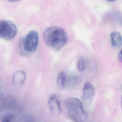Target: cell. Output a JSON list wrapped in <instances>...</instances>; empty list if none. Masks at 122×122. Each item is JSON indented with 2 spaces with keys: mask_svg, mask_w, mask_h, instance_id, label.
Here are the masks:
<instances>
[{
  "mask_svg": "<svg viewBox=\"0 0 122 122\" xmlns=\"http://www.w3.org/2000/svg\"><path fill=\"white\" fill-rule=\"evenodd\" d=\"M43 38L48 46L55 50H59L66 43L67 36L64 29L57 26H51L44 31Z\"/></svg>",
  "mask_w": 122,
  "mask_h": 122,
  "instance_id": "6da1fadb",
  "label": "cell"
},
{
  "mask_svg": "<svg viewBox=\"0 0 122 122\" xmlns=\"http://www.w3.org/2000/svg\"><path fill=\"white\" fill-rule=\"evenodd\" d=\"M64 105L69 116L75 122H85L87 114L83 103L78 98L71 97L65 100Z\"/></svg>",
  "mask_w": 122,
  "mask_h": 122,
  "instance_id": "7a4b0ae2",
  "label": "cell"
},
{
  "mask_svg": "<svg viewBox=\"0 0 122 122\" xmlns=\"http://www.w3.org/2000/svg\"><path fill=\"white\" fill-rule=\"evenodd\" d=\"M39 42V35L36 31L32 30L28 34L25 38L19 41L20 51L22 55L34 53L37 50Z\"/></svg>",
  "mask_w": 122,
  "mask_h": 122,
  "instance_id": "3957f363",
  "label": "cell"
},
{
  "mask_svg": "<svg viewBox=\"0 0 122 122\" xmlns=\"http://www.w3.org/2000/svg\"><path fill=\"white\" fill-rule=\"evenodd\" d=\"M16 26L12 21L6 20L0 21V38L10 41L13 39L17 33Z\"/></svg>",
  "mask_w": 122,
  "mask_h": 122,
  "instance_id": "277c9868",
  "label": "cell"
},
{
  "mask_svg": "<svg viewBox=\"0 0 122 122\" xmlns=\"http://www.w3.org/2000/svg\"><path fill=\"white\" fill-rule=\"evenodd\" d=\"M95 94V90L93 85L89 81L86 82L82 89V99L87 104H90Z\"/></svg>",
  "mask_w": 122,
  "mask_h": 122,
  "instance_id": "5b68a950",
  "label": "cell"
},
{
  "mask_svg": "<svg viewBox=\"0 0 122 122\" xmlns=\"http://www.w3.org/2000/svg\"><path fill=\"white\" fill-rule=\"evenodd\" d=\"M48 106L51 113L54 116H58L62 112L61 107L59 100L54 94L50 96L48 102Z\"/></svg>",
  "mask_w": 122,
  "mask_h": 122,
  "instance_id": "8992f818",
  "label": "cell"
},
{
  "mask_svg": "<svg viewBox=\"0 0 122 122\" xmlns=\"http://www.w3.org/2000/svg\"><path fill=\"white\" fill-rule=\"evenodd\" d=\"M26 79V73L23 70H18L14 72L12 77V83L14 86L22 85L25 82Z\"/></svg>",
  "mask_w": 122,
  "mask_h": 122,
  "instance_id": "52a82bcc",
  "label": "cell"
},
{
  "mask_svg": "<svg viewBox=\"0 0 122 122\" xmlns=\"http://www.w3.org/2000/svg\"><path fill=\"white\" fill-rule=\"evenodd\" d=\"M111 44L114 48H119L122 46V36L119 32L114 31L111 33Z\"/></svg>",
  "mask_w": 122,
  "mask_h": 122,
  "instance_id": "ba28073f",
  "label": "cell"
},
{
  "mask_svg": "<svg viewBox=\"0 0 122 122\" xmlns=\"http://www.w3.org/2000/svg\"><path fill=\"white\" fill-rule=\"evenodd\" d=\"M66 74L64 72H60L57 77V84L58 86L61 89L64 88L66 84Z\"/></svg>",
  "mask_w": 122,
  "mask_h": 122,
  "instance_id": "9c48e42d",
  "label": "cell"
},
{
  "mask_svg": "<svg viewBox=\"0 0 122 122\" xmlns=\"http://www.w3.org/2000/svg\"><path fill=\"white\" fill-rule=\"evenodd\" d=\"M0 122H16V119L13 115L8 114L1 117Z\"/></svg>",
  "mask_w": 122,
  "mask_h": 122,
  "instance_id": "30bf717a",
  "label": "cell"
},
{
  "mask_svg": "<svg viewBox=\"0 0 122 122\" xmlns=\"http://www.w3.org/2000/svg\"><path fill=\"white\" fill-rule=\"evenodd\" d=\"M85 62L84 58L82 57L79 58L77 62V68L78 70L80 71H83L85 68Z\"/></svg>",
  "mask_w": 122,
  "mask_h": 122,
  "instance_id": "8fae6325",
  "label": "cell"
},
{
  "mask_svg": "<svg viewBox=\"0 0 122 122\" xmlns=\"http://www.w3.org/2000/svg\"><path fill=\"white\" fill-rule=\"evenodd\" d=\"M78 80V78L76 76H72L68 79L67 84L70 87L74 86L76 85Z\"/></svg>",
  "mask_w": 122,
  "mask_h": 122,
  "instance_id": "7c38bea8",
  "label": "cell"
},
{
  "mask_svg": "<svg viewBox=\"0 0 122 122\" xmlns=\"http://www.w3.org/2000/svg\"><path fill=\"white\" fill-rule=\"evenodd\" d=\"M117 58L118 60L120 62H122V50H120V51L119 52V53L117 56Z\"/></svg>",
  "mask_w": 122,
  "mask_h": 122,
  "instance_id": "4fadbf2b",
  "label": "cell"
},
{
  "mask_svg": "<svg viewBox=\"0 0 122 122\" xmlns=\"http://www.w3.org/2000/svg\"><path fill=\"white\" fill-rule=\"evenodd\" d=\"M3 94L1 92H0V102H1L2 100V98H3Z\"/></svg>",
  "mask_w": 122,
  "mask_h": 122,
  "instance_id": "5bb4252c",
  "label": "cell"
},
{
  "mask_svg": "<svg viewBox=\"0 0 122 122\" xmlns=\"http://www.w3.org/2000/svg\"><path fill=\"white\" fill-rule=\"evenodd\" d=\"M10 2H11V3H13V2H16V1H19L21 0H8Z\"/></svg>",
  "mask_w": 122,
  "mask_h": 122,
  "instance_id": "9a60e30c",
  "label": "cell"
},
{
  "mask_svg": "<svg viewBox=\"0 0 122 122\" xmlns=\"http://www.w3.org/2000/svg\"><path fill=\"white\" fill-rule=\"evenodd\" d=\"M106 0L110 1V2H113V1H115L116 0Z\"/></svg>",
  "mask_w": 122,
  "mask_h": 122,
  "instance_id": "2e32d148",
  "label": "cell"
}]
</instances>
